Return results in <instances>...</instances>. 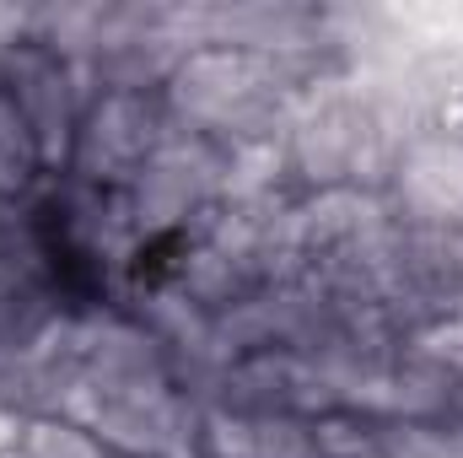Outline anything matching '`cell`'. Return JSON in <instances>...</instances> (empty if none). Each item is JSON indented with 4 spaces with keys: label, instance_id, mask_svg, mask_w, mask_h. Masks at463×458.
<instances>
[{
    "label": "cell",
    "instance_id": "obj_1",
    "mask_svg": "<svg viewBox=\"0 0 463 458\" xmlns=\"http://www.w3.org/2000/svg\"><path fill=\"white\" fill-rule=\"evenodd\" d=\"M410 124L388 103V92L366 71H324L302 87L297 109L286 119V167L302 195L324 189H372L383 195L399 151L410 146Z\"/></svg>",
    "mask_w": 463,
    "mask_h": 458
},
{
    "label": "cell",
    "instance_id": "obj_2",
    "mask_svg": "<svg viewBox=\"0 0 463 458\" xmlns=\"http://www.w3.org/2000/svg\"><path fill=\"white\" fill-rule=\"evenodd\" d=\"M307 81H313L307 71L280 65L269 54L232 49V43H200L167 76L162 103L178 129L222 151H242V146H269L286 135V119Z\"/></svg>",
    "mask_w": 463,
    "mask_h": 458
},
{
    "label": "cell",
    "instance_id": "obj_3",
    "mask_svg": "<svg viewBox=\"0 0 463 458\" xmlns=\"http://www.w3.org/2000/svg\"><path fill=\"white\" fill-rule=\"evenodd\" d=\"M222 189H227V151L200 140V135H189V129H173L167 146L118 195L135 248L146 253V248H162V243L194 232L222 205Z\"/></svg>",
    "mask_w": 463,
    "mask_h": 458
},
{
    "label": "cell",
    "instance_id": "obj_4",
    "mask_svg": "<svg viewBox=\"0 0 463 458\" xmlns=\"http://www.w3.org/2000/svg\"><path fill=\"white\" fill-rule=\"evenodd\" d=\"M178 124L167 114L162 92H118V87H103L87 114H81V129H76V151H71V178L98 189V195H124L140 167L167 146Z\"/></svg>",
    "mask_w": 463,
    "mask_h": 458
},
{
    "label": "cell",
    "instance_id": "obj_5",
    "mask_svg": "<svg viewBox=\"0 0 463 458\" xmlns=\"http://www.w3.org/2000/svg\"><path fill=\"white\" fill-rule=\"evenodd\" d=\"M0 87L11 92L16 114L27 124L33 146H38V162L49 178H60L71 167V151H76V129L87 103L98 98L92 76L60 54H49L43 43H16L5 60H0Z\"/></svg>",
    "mask_w": 463,
    "mask_h": 458
},
{
    "label": "cell",
    "instance_id": "obj_6",
    "mask_svg": "<svg viewBox=\"0 0 463 458\" xmlns=\"http://www.w3.org/2000/svg\"><path fill=\"white\" fill-rule=\"evenodd\" d=\"M383 200L399 227H463V135H415L399 151Z\"/></svg>",
    "mask_w": 463,
    "mask_h": 458
},
{
    "label": "cell",
    "instance_id": "obj_7",
    "mask_svg": "<svg viewBox=\"0 0 463 458\" xmlns=\"http://www.w3.org/2000/svg\"><path fill=\"white\" fill-rule=\"evenodd\" d=\"M205 458H324L313 421L205 410Z\"/></svg>",
    "mask_w": 463,
    "mask_h": 458
},
{
    "label": "cell",
    "instance_id": "obj_8",
    "mask_svg": "<svg viewBox=\"0 0 463 458\" xmlns=\"http://www.w3.org/2000/svg\"><path fill=\"white\" fill-rule=\"evenodd\" d=\"M0 458H114L87 426L65 421V415H27L5 443Z\"/></svg>",
    "mask_w": 463,
    "mask_h": 458
},
{
    "label": "cell",
    "instance_id": "obj_9",
    "mask_svg": "<svg viewBox=\"0 0 463 458\" xmlns=\"http://www.w3.org/2000/svg\"><path fill=\"white\" fill-rule=\"evenodd\" d=\"M38 178H43L38 146H33L27 124H22V114H16L11 92L0 87V205H16Z\"/></svg>",
    "mask_w": 463,
    "mask_h": 458
},
{
    "label": "cell",
    "instance_id": "obj_10",
    "mask_svg": "<svg viewBox=\"0 0 463 458\" xmlns=\"http://www.w3.org/2000/svg\"><path fill=\"white\" fill-rule=\"evenodd\" d=\"M453 426H463V377H458V388H453V415H448Z\"/></svg>",
    "mask_w": 463,
    "mask_h": 458
}]
</instances>
